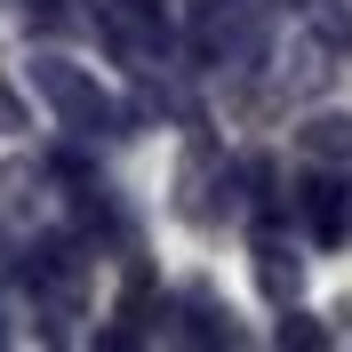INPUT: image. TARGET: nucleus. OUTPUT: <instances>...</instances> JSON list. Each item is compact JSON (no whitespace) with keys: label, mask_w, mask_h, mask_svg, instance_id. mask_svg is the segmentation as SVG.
I'll list each match as a JSON object with an SVG mask.
<instances>
[{"label":"nucleus","mask_w":352,"mask_h":352,"mask_svg":"<svg viewBox=\"0 0 352 352\" xmlns=\"http://www.w3.org/2000/svg\"><path fill=\"white\" fill-rule=\"evenodd\" d=\"M41 88H48V104L65 112V120H80L88 136H104V129H112V96H104L96 80H80L72 65H56V56H48V65H41Z\"/></svg>","instance_id":"f257e3e1"},{"label":"nucleus","mask_w":352,"mask_h":352,"mask_svg":"<svg viewBox=\"0 0 352 352\" xmlns=\"http://www.w3.org/2000/svg\"><path fill=\"white\" fill-rule=\"evenodd\" d=\"M305 217H312V232H344V184L312 176L305 184Z\"/></svg>","instance_id":"f03ea898"},{"label":"nucleus","mask_w":352,"mask_h":352,"mask_svg":"<svg viewBox=\"0 0 352 352\" xmlns=\"http://www.w3.org/2000/svg\"><path fill=\"white\" fill-rule=\"evenodd\" d=\"M264 288H272V296H296V256H288V248H264Z\"/></svg>","instance_id":"7ed1b4c3"},{"label":"nucleus","mask_w":352,"mask_h":352,"mask_svg":"<svg viewBox=\"0 0 352 352\" xmlns=\"http://www.w3.org/2000/svg\"><path fill=\"white\" fill-rule=\"evenodd\" d=\"M352 136H344V120H320V129H312V153H344Z\"/></svg>","instance_id":"20e7f679"}]
</instances>
